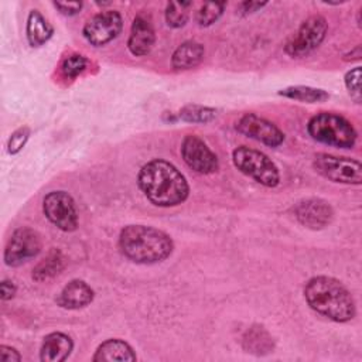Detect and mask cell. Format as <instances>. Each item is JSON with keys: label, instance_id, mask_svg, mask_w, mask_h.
<instances>
[{"label": "cell", "instance_id": "cell-23", "mask_svg": "<svg viewBox=\"0 0 362 362\" xmlns=\"http://www.w3.org/2000/svg\"><path fill=\"white\" fill-rule=\"evenodd\" d=\"M218 110L201 105H185L178 112V117L189 123H208L216 117Z\"/></svg>", "mask_w": 362, "mask_h": 362}, {"label": "cell", "instance_id": "cell-8", "mask_svg": "<svg viewBox=\"0 0 362 362\" xmlns=\"http://www.w3.org/2000/svg\"><path fill=\"white\" fill-rule=\"evenodd\" d=\"M42 211L45 218L64 232L78 228V211L74 198L66 191H51L44 197Z\"/></svg>", "mask_w": 362, "mask_h": 362}, {"label": "cell", "instance_id": "cell-2", "mask_svg": "<svg viewBox=\"0 0 362 362\" xmlns=\"http://www.w3.org/2000/svg\"><path fill=\"white\" fill-rule=\"evenodd\" d=\"M304 298L310 308L335 322H348L356 314L351 291L329 276L310 279L304 286Z\"/></svg>", "mask_w": 362, "mask_h": 362}, {"label": "cell", "instance_id": "cell-31", "mask_svg": "<svg viewBox=\"0 0 362 362\" xmlns=\"http://www.w3.org/2000/svg\"><path fill=\"white\" fill-rule=\"evenodd\" d=\"M17 291V287L13 281L10 280H3L1 284H0V297L3 301H7V300H11L14 297Z\"/></svg>", "mask_w": 362, "mask_h": 362}, {"label": "cell", "instance_id": "cell-17", "mask_svg": "<svg viewBox=\"0 0 362 362\" xmlns=\"http://www.w3.org/2000/svg\"><path fill=\"white\" fill-rule=\"evenodd\" d=\"M136 359L137 356L133 348L126 341L119 338H110L102 342L92 358L93 362H112V361L133 362Z\"/></svg>", "mask_w": 362, "mask_h": 362}, {"label": "cell", "instance_id": "cell-25", "mask_svg": "<svg viewBox=\"0 0 362 362\" xmlns=\"http://www.w3.org/2000/svg\"><path fill=\"white\" fill-rule=\"evenodd\" d=\"M226 7L225 1H208L201 6V8L197 11V23L202 27L212 25L215 21L219 20V17L223 14V10Z\"/></svg>", "mask_w": 362, "mask_h": 362}, {"label": "cell", "instance_id": "cell-9", "mask_svg": "<svg viewBox=\"0 0 362 362\" xmlns=\"http://www.w3.org/2000/svg\"><path fill=\"white\" fill-rule=\"evenodd\" d=\"M41 250V238L31 228H17L6 247H4V263L10 267L21 266L30 259L35 257Z\"/></svg>", "mask_w": 362, "mask_h": 362}, {"label": "cell", "instance_id": "cell-11", "mask_svg": "<svg viewBox=\"0 0 362 362\" xmlns=\"http://www.w3.org/2000/svg\"><path fill=\"white\" fill-rule=\"evenodd\" d=\"M181 156L185 164L199 174H212L219 168L216 154L195 134H187L181 143Z\"/></svg>", "mask_w": 362, "mask_h": 362}, {"label": "cell", "instance_id": "cell-10", "mask_svg": "<svg viewBox=\"0 0 362 362\" xmlns=\"http://www.w3.org/2000/svg\"><path fill=\"white\" fill-rule=\"evenodd\" d=\"M123 28V20L119 11L105 10L92 16L82 28L85 40L93 47H102L115 40Z\"/></svg>", "mask_w": 362, "mask_h": 362}, {"label": "cell", "instance_id": "cell-24", "mask_svg": "<svg viewBox=\"0 0 362 362\" xmlns=\"http://www.w3.org/2000/svg\"><path fill=\"white\" fill-rule=\"evenodd\" d=\"M191 1H170L165 7V23L171 28H180L185 25L189 18Z\"/></svg>", "mask_w": 362, "mask_h": 362}, {"label": "cell", "instance_id": "cell-12", "mask_svg": "<svg viewBox=\"0 0 362 362\" xmlns=\"http://www.w3.org/2000/svg\"><path fill=\"white\" fill-rule=\"evenodd\" d=\"M236 130L269 147H277L284 141V133L273 122L255 113H245L236 122Z\"/></svg>", "mask_w": 362, "mask_h": 362}, {"label": "cell", "instance_id": "cell-26", "mask_svg": "<svg viewBox=\"0 0 362 362\" xmlns=\"http://www.w3.org/2000/svg\"><path fill=\"white\" fill-rule=\"evenodd\" d=\"M88 66V59L86 57L81 54H72L68 55L62 64H61V74L66 79H74L78 75H81Z\"/></svg>", "mask_w": 362, "mask_h": 362}, {"label": "cell", "instance_id": "cell-5", "mask_svg": "<svg viewBox=\"0 0 362 362\" xmlns=\"http://www.w3.org/2000/svg\"><path fill=\"white\" fill-rule=\"evenodd\" d=\"M232 161L242 174L253 178L267 188H274L280 182L277 165L259 150L239 146L232 151Z\"/></svg>", "mask_w": 362, "mask_h": 362}, {"label": "cell", "instance_id": "cell-13", "mask_svg": "<svg viewBox=\"0 0 362 362\" xmlns=\"http://www.w3.org/2000/svg\"><path fill=\"white\" fill-rule=\"evenodd\" d=\"M297 221L310 229H322L328 226L334 218L331 205L321 198H305L293 206Z\"/></svg>", "mask_w": 362, "mask_h": 362}, {"label": "cell", "instance_id": "cell-1", "mask_svg": "<svg viewBox=\"0 0 362 362\" xmlns=\"http://www.w3.org/2000/svg\"><path fill=\"white\" fill-rule=\"evenodd\" d=\"M137 184L151 204L163 208L182 204L189 194L187 178L175 165L161 158H154L140 168Z\"/></svg>", "mask_w": 362, "mask_h": 362}, {"label": "cell", "instance_id": "cell-4", "mask_svg": "<svg viewBox=\"0 0 362 362\" xmlns=\"http://www.w3.org/2000/svg\"><path fill=\"white\" fill-rule=\"evenodd\" d=\"M307 132L314 140L338 148H352L358 136L348 119L332 112L314 115L307 123Z\"/></svg>", "mask_w": 362, "mask_h": 362}, {"label": "cell", "instance_id": "cell-22", "mask_svg": "<svg viewBox=\"0 0 362 362\" xmlns=\"http://www.w3.org/2000/svg\"><path fill=\"white\" fill-rule=\"evenodd\" d=\"M279 95L288 98V99L305 102V103H320V102H325L327 99H329L328 92H325L324 89L304 86V85L288 86L286 89H281L279 92Z\"/></svg>", "mask_w": 362, "mask_h": 362}, {"label": "cell", "instance_id": "cell-29", "mask_svg": "<svg viewBox=\"0 0 362 362\" xmlns=\"http://www.w3.org/2000/svg\"><path fill=\"white\" fill-rule=\"evenodd\" d=\"M54 7L64 16H75L82 8V1H54Z\"/></svg>", "mask_w": 362, "mask_h": 362}, {"label": "cell", "instance_id": "cell-32", "mask_svg": "<svg viewBox=\"0 0 362 362\" xmlns=\"http://www.w3.org/2000/svg\"><path fill=\"white\" fill-rule=\"evenodd\" d=\"M264 6H267V3L264 1H243L240 3L239 10H240V14H250L263 8Z\"/></svg>", "mask_w": 362, "mask_h": 362}, {"label": "cell", "instance_id": "cell-15", "mask_svg": "<svg viewBox=\"0 0 362 362\" xmlns=\"http://www.w3.org/2000/svg\"><path fill=\"white\" fill-rule=\"evenodd\" d=\"M95 291L83 280H71L59 293L57 303L66 310H79L89 305L93 301Z\"/></svg>", "mask_w": 362, "mask_h": 362}, {"label": "cell", "instance_id": "cell-27", "mask_svg": "<svg viewBox=\"0 0 362 362\" xmlns=\"http://www.w3.org/2000/svg\"><path fill=\"white\" fill-rule=\"evenodd\" d=\"M31 134V130L30 127L27 126H23V127H18L17 130H14L7 141V151L8 154H17L23 150V147L25 146L28 137Z\"/></svg>", "mask_w": 362, "mask_h": 362}, {"label": "cell", "instance_id": "cell-14", "mask_svg": "<svg viewBox=\"0 0 362 362\" xmlns=\"http://www.w3.org/2000/svg\"><path fill=\"white\" fill-rule=\"evenodd\" d=\"M156 42V33L153 23L144 14L134 17L132 23L130 35L127 40V48L134 57L147 55Z\"/></svg>", "mask_w": 362, "mask_h": 362}, {"label": "cell", "instance_id": "cell-7", "mask_svg": "<svg viewBox=\"0 0 362 362\" xmlns=\"http://www.w3.org/2000/svg\"><path fill=\"white\" fill-rule=\"evenodd\" d=\"M328 31V23L322 16L308 17L287 41L284 51L293 58H301L311 54L324 41Z\"/></svg>", "mask_w": 362, "mask_h": 362}, {"label": "cell", "instance_id": "cell-18", "mask_svg": "<svg viewBox=\"0 0 362 362\" xmlns=\"http://www.w3.org/2000/svg\"><path fill=\"white\" fill-rule=\"evenodd\" d=\"M204 45L198 41L188 40L180 44L171 57V65L177 71H185L195 68L204 59Z\"/></svg>", "mask_w": 362, "mask_h": 362}, {"label": "cell", "instance_id": "cell-19", "mask_svg": "<svg viewBox=\"0 0 362 362\" xmlns=\"http://www.w3.org/2000/svg\"><path fill=\"white\" fill-rule=\"evenodd\" d=\"M52 34L54 27L48 23V20L38 10H31L25 24V35L28 44L31 47H41L52 37Z\"/></svg>", "mask_w": 362, "mask_h": 362}, {"label": "cell", "instance_id": "cell-3", "mask_svg": "<svg viewBox=\"0 0 362 362\" xmlns=\"http://www.w3.org/2000/svg\"><path fill=\"white\" fill-rule=\"evenodd\" d=\"M120 252L132 262L153 264L165 260L174 249L170 235L148 225H127L119 235Z\"/></svg>", "mask_w": 362, "mask_h": 362}, {"label": "cell", "instance_id": "cell-21", "mask_svg": "<svg viewBox=\"0 0 362 362\" xmlns=\"http://www.w3.org/2000/svg\"><path fill=\"white\" fill-rule=\"evenodd\" d=\"M65 266V260L62 253L58 249H52L48 252V255L37 263V266L33 269V279L38 283L48 281L58 276Z\"/></svg>", "mask_w": 362, "mask_h": 362}, {"label": "cell", "instance_id": "cell-6", "mask_svg": "<svg viewBox=\"0 0 362 362\" xmlns=\"http://www.w3.org/2000/svg\"><path fill=\"white\" fill-rule=\"evenodd\" d=\"M313 165L318 174L329 181L351 185H359L362 182V165L358 160L318 153L314 157Z\"/></svg>", "mask_w": 362, "mask_h": 362}, {"label": "cell", "instance_id": "cell-16", "mask_svg": "<svg viewBox=\"0 0 362 362\" xmlns=\"http://www.w3.org/2000/svg\"><path fill=\"white\" fill-rule=\"evenodd\" d=\"M74 349V341L69 335L64 332H51L44 337L40 359L42 362H62L65 361Z\"/></svg>", "mask_w": 362, "mask_h": 362}, {"label": "cell", "instance_id": "cell-28", "mask_svg": "<svg viewBox=\"0 0 362 362\" xmlns=\"http://www.w3.org/2000/svg\"><path fill=\"white\" fill-rule=\"evenodd\" d=\"M345 86L351 98L361 103V66H355L345 74Z\"/></svg>", "mask_w": 362, "mask_h": 362}, {"label": "cell", "instance_id": "cell-30", "mask_svg": "<svg viewBox=\"0 0 362 362\" xmlns=\"http://www.w3.org/2000/svg\"><path fill=\"white\" fill-rule=\"evenodd\" d=\"M20 361H21V355L16 348L7 346V345L0 346V362H20Z\"/></svg>", "mask_w": 362, "mask_h": 362}, {"label": "cell", "instance_id": "cell-20", "mask_svg": "<svg viewBox=\"0 0 362 362\" xmlns=\"http://www.w3.org/2000/svg\"><path fill=\"white\" fill-rule=\"evenodd\" d=\"M242 344L246 352H250L255 355H266L269 352H273V348H274L272 335L260 325L250 327L245 332Z\"/></svg>", "mask_w": 362, "mask_h": 362}]
</instances>
